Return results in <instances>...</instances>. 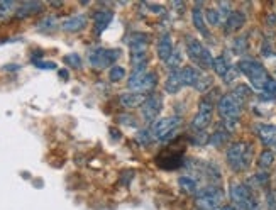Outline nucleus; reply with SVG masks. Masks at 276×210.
Returning a JSON list of instances; mask_svg holds the SVG:
<instances>
[{"label": "nucleus", "mask_w": 276, "mask_h": 210, "mask_svg": "<svg viewBox=\"0 0 276 210\" xmlns=\"http://www.w3.org/2000/svg\"><path fill=\"white\" fill-rule=\"evenodd\" d=\"M198 210H202V209H198ZM217 210H219V209H217Z\"/></svg>", "instance_id": "46"}, {"label": "nucleus", "mask_w": 276, "mask_h": 210, "mask_svg": "<svg viewBox=\"0 0 276 210\" xmlns=\"http://www.w3.org/2000/svg\"><path fill=\"white\" fill-rule=\"evenodd\" d=\"M181 86H183V83H181V78H180V70L173 71L168 77L166 83H164V90H166V93H178Z\"/></svg>", "instance_id": "23"}, {"label": "nucleus", "mask_w": 276, "mask_h": 210, "mask_svg": "<svg viewBox=\"0 0 276 210\" xmlns=\"http://www.w3.org/2000/svg\"><path fill=\"white\" fill-rule=\"evenodd\" d=\"M120 51L119 49H104V47H97L88 54V61L95 68H105L110 66L119 59Z\"/></svg>", "instance_id": "8"}, {"label": "nucleus", "mask_w": 276, "mask_h": 210, "mask_svg": "<svg viewBox=\"0 0 276 210\" xmlns=\"http://www.w3.org/2000/svg\"><path fill=\"white\" fill-rule=\"evenodd\" d=\"M166 63L171 70H176L181 65V53H178V51H173V54L169 56V59Z\"/></svg>", "instance_id": "35"}, {"label": "nucleus", "mask_w": 276, "mask_h": 210, "mask_svg": "<svg viewBox=\"0 0 276 210\" xmlns=\"http://www.w3.org/2000/svg\"><path fill=\"white\" fill-rule=\"evenodd\" d=\"M136 141L139 142L141 146H149V144H151V141H153V137H151V134H149L148 130H139V132H137V136H136Z\"/></svg>", "instance_id": "34"}, {"label": "nucleus", "mask_w": 276, "mask_h": 210, "mask_svg": "<svg viewBox=\"0 0 276 210\" xmlns=\"http://www.w3.org/2000/svg\"><path fill=\"white\" fill-rule=\"evenodd\" d=\"M56 26H58V22H56V19L54 17H44L41 22L38 24V29L39 31H53Z\"/></svg>", "instance_id": "30"}, {"label": "nucleus", "mask_w": 276, "mask_h": 210, "mask_svg": "<svg viewBox=\"0 0 276 210\" xmlns=\"http://www.w3.org/2000/svg\"><path fill=\"white\" fill-rule=\"evenodd\" d=\"M229 139V130H222V129H219V130H215L214 134H212V137H210V142L214 146H222V144H226V141Z\"/></svg>", "instance_id": "28"}, {"label": "nucleus", "mask_w": 276, "mask_h": 210, "mask_svg": "<svg viewBox=\"0 0 276 210\" xmlns=\"http://www.w3.org/2000/svg\"><path fill=\"white\" fill-rule=\"evenodd\" d=\"M222 210H234V209H232V207H224Z\"/></svg>", "instance_id": "45"}, {"label": "nucleus", "mask_w": 276, "mask_h": 210, "mask_svg": "<svg viewBox=\"0 0 276 210\" xmlns=\"http://www.w3.org/2000/svg\"><path fill=\"white\" fill-rule=\"evenodd\" d=\"M65 63L68 66H73V68H80L81 66V59L77 53H72V54H68V56H65Z\"/></svg>", "instance_id": "36"}, {"label": "nucleus", "mask_w": 276, "mask_h": 210, "mask_svg": "<svg viewBox=\"0 0 276 210\" xmlns=\"http://www.w3.org/2000/svg\"><path fill=\"white\" fill-rule=\"evenodd\" d=\"M202 3H197L195 5V9H193L192 12V17H193V26L197 27V31H198L200 34L203 36V38H208V29H207V26H205V19H203V12H202Z\"/></svg>", "instance_id": "21"}, {"label": "nucleus", "mask_w": 276, "mask_h": 210, "mask_svg": "<svg viewBox=\"0 0 276 210\" xmlns=\"http://www.w3.org/2000/svg\"><path fill=\"white\" fill-rule=\"evenodd\" d=\"M251 95H252V90H251L247 85H237V86L234 88V95H232V97H234L236 100L239 98V104H240V102L247 100V98H249Z\"/></svg>", "instance_id": "27"}, {"label": "nucleus", "mask_w": 276, "mask_h": 210, "mask_svg": "<svg viewBox=\"0 0 276 210\" xmlns=\"http://www.w3.org/2000/svg\"><path fill=\"white\" fill-rule=\"evenodd\" d=\"M187 54L195 65L200 68H214V58H212L210 51L205 47L202 42L197 39H188L187 42Z\"/></svg>", "instance_id": "4"}, {"label": "nucleus", "mask_w": 276, "mask_h": 210, "mask_svg": "<svg viewBox=\"0 0 276 210\" xmlns=\"http://www.w3.org/2000/svg\"><path fill=\"white\" fill-rule=\"evenodd\" d=\"M109 78L110 82H120L125 78V70L122 68V66H112V70H110L109 73Z\"/></svg>", "instance_id": "29"}, {"label": "nucleus", "mask_w": 276, "mask_h": 210, "mask_svg": "<svg viewBox=\"0 0 276 210\" xmlns=\"http://www.w3.org/2000/svg\"><path fill=\"white\" fill-rule=\"evenodd\" d=\"M231 199L240 210H259V205L254 195H252V192L244 183L231 185Z\"/></svg>", "instance_id": "3"}, {"label": "nucleus", "mask_w": 276, "mask_h": 210, "mask_svg": "<svg viewBox=\"0 0 276 210\" xmlns=\"http://www.w3.org/2000/svg\"><path fill=\"white\" fill-rule=\"evenodd\" d=\"M268 207L270 210H276V192H268Z\"/></svg>", "instance_id": "39"}, {"label": "nucleus", "mask_w": 276, "mask_h": 210, "mask_svg": "<svg viewBox=\"0 0 276 210\" xmlns=\"http://www.w3.org/2000/svg\"><path fill=\"white\" fill-rule=\"evenodd\" d=\"M156 85V73L146 70H137L131 75V80L127 82V86L134 92H146L151 90Z\"/></svg>", "instance_id": "6"}, {"label": "nucleus", "mask_w": 276, "mask_h": 210, "mask_svg": "<svg viewBox=\"0 0 276 210\" xmlns=\"http://www.w3.org/2000/svg\"><path fill=\"white\" fill-rule=\"evenodd\" d=\"M263 92L266 95H263V98H275L276 97V80L270 78L266 83V86L263 88Z\"/></svg>", "instance_id": "32"}, {"label": "nucleus", "mask_w": 276, "mask_h": 210, "mask_svg": "<svg viewBox=\"0 0 276 210\" xmlns=\"http://www.w3.org/2000/svg\"><path fill=\"white\" fill-rule=\"evenodd\" d=\"M146 98H148V95L141 92H129V93H122L119 97V102L125 109H136V107H141L144 104Z\"/></svg>", "instance_id": "13"}, {"label": "nucleus", "mask_w": 276, "mask_h": 210, "mask_svg": "<svg viewBox=\"0 0 276 210\" xmlns=\"http://www.w3.org/2000/svg\"><path fill=\"white\" fill-rule=\"evenodd\" d=\"M212 114H214V104H212L208 98H203V100L200 102L198 112H197V116L192 122V129L203 132V129H207L208 124H210Z\"/></svg>", "instance_id": "10"}, {"label": "nucleus", "mask_w": 276, "mask_h": 210, "mask_svg": "<svg viewBox=\"0 0 276 210\" xmlns=\"http://www.w3.org/2000/svg\"><path fill=\"white\" fill-rule=\"evenodd\" d=\"M256 180H258V181H259V183H261V185H264V183H266L268 180H270V176H268L266 173H259V175H256Z\"/></svg>", "instance_id": "42"}, {"label": "nucleus", "mask_w": 276, "mask_h": 210, "mask_svg": "<svg viewBox=\"0 0 276 210\" xmlns=\"http://www.w3.org/2000/svg\"><path fill=\"white\" fill-rule=\"evenodd\" d=\"M33 61H34V65L39 66V68H42V70H54V68H56V65H54V63L39 61V59H33Z\"/></svg>", "instance_id": "38"}, {"label": "nucleus", "mask_w": 276, "mask_h": 210, "mask_svg": "<svg viewBox=\"0 0 276 210\" xmlns=\"http://www.w3.org/2000/svg\"><path fill=\"white\" fill-rule=\"evenodd\" d=\"M156 163L164 169H176L178 166L183 165V154L173 153V154H159L156 158Z\"/></svg>", "instance_id": "12"}, {"label": "nucleus", "mask_w": 276, "mask_h": 210, "mask_svg": "<svg viewBox=\"0 0 276 210\" xmlns=\"http://www.w3.org/2000/svg\"><path fill=\"white\" fill-rule=\"evenodd\" d=\"M110 134H112V139H117V141L120 139V132H119V130H116V129H110Z\"/></svg>", "instance_id": "43"}, {"label": "nucleus", "mask_w": 276, "mask_h": 210, "mask_svg": "<svg viewBox=\"0 0 276 210\" xmlns=\"http://www.w3.org/2000/svg\"><path fill=\"white\" fill-rule=\"evenodd\" d=\"M252 160V148L247 142H234L227 149V163L234 171H244L249 168Z\"/></svg>", "instance_id": "1"}, {"label": "nucleus", "mask_w": 276, "mask_h": 210, "mask_svg": "<svg viewBox=\"0 0 276 210\" xmlns=\"http://www.w3.org/2000/svg\"><path fill=\"white\" fill-rule=\"evenodd\" d=\"M244 22H246V14L244 12L240 10L231 12V15H229L226 21V33H236V31H239L244 26Z\"/></svg>", "instance_id": "18"}, {"label": "nucleus", "mask_w": 276, "mask_h": 210, "mask_svg": "<svg viewBox=\"0 0 276 210\" xmlns=\"http://www.w3.org/2000/svg\"><path fill=\"white\" fill-rule=\"evenodd\" d=\"M93 19H95V33L102 34L105 27L110 24V21L114 19V12L112 10H97L95 15H93Z\"/></svg>", "instance_id": "20"}, {"label": "nucleus", "mask_w": 276, "mask_h": 210, "mask_svg": "<svg viewBox=\"0 0 276 210\" xmlns=\"http://www.w3.org/2000/svg\"><path fill=\"white\" fill-rule=\"evenodd\" d=\"M217 110H219L220 117L226 119V122H236L240 116V104L232 95H224L219 98Z\"/></svg>", "instance_id": "7"}, {"label": "nucleus", "mask_w": 276, "mask_h": 210, "mask_svg": "<svg viewBox=\"0 0 276 210\" xmlns=\"http://www.w3.org/2000/svg\"><path fill=\"white\" fill-rule=\"evenodd\" d=\"M60 77L65 78V80H66V78H68V71H66V70H61V71H60Z\"/></svg>", "instance_id": "44"}, {"label": "nucleus", "mask_w": 276, "mask_h": 210, "mask_svg": "<svg viewBox=\"0 0 276 210\" xmlns=\"http://www.w3.org/2000/svg\"><path fill=\"white\" fill-rule=\"evenodd\" d=\"M178 185L185 193H195L197 192V181L190 176H181L178 180Z\"/></svg>", "instance_id": "26"}, {"label": "nucleus", "mask_w": 276, "mask_h": 210, "mask_svg": "<svg viewBox=\"0 0 276 210\" xmlns=\"http://www.w3.org/2000/svg\"><path fill=\"white\" fill-rule=\"evenodd\" d=\"M180 78H181V83L187 86H198L200 80H202V75H200V71L197 68H193V66H185V68L180 70Z\"/></svg>", "instance_id": "14"}, {"label": "nucleus", "mask_w": 276, "mask_h": 210, "mask_svg": "<svg viewBox=\"0 0 276 210\" xmlns=\"http://www.w3.org/2000/svg\"><path fill=\"white\" fill-rule=\"evenodd\" d=\"M205 17H207V22L210 24V26H219V22H220V14H219V10L208 9L207 12H205Z\"/></svg>", "instance_id": "33"}, {"label": "nucleus", "mask_w": 276, "mask_h": 210, "mask_svg": "<svg viewBox=\"0 0 276 210\" xmlns=\"http://www.w3.org/2000/svg\"><path fill=\"white\" fill-rule=\"evenodd\" d=\"M119 122L125 126H132V127H136V119L131 117V116H119Z\"/></svg>", "instance_id": "40"}, {"label": "nucleus", "mask_w": 276, "mask_h": 210, "mask_svg": "<svg viewBox=\"0 0 276 210\" xmlns=\"http://www.w3.org/2000/svg\"><path fill=\"white\" fill-rule=\"evenodd\" d=\"M220 202H222V192L215 187L200 190L198 195H197V205L202 210H217Z\"/></svg>", "instance_id": "9"}, {"label": "nucleus", "mask_w": 276, "mask_h": 210, "mask_svg": "<svg viewBox=\"0 0 276 210\" xmlns=\"http://www.w3.org/2000/svg\"><path fill=\"white\" fill-rule=\"evenodd\" d=\"M178 126H180V119H176V117L158 119L151 126V136L159 141H168L169 137H173V134L176 132Z\"/></svg>", "instance_id": "5"}, {"label": "nucleus", "mask_w": 276, "mask_h": 210, "mask_svg": "<svg viewBox=\"0 0 276 210\" xmlns=\"http://www.w3.org/2000/svg\"><path fill=\"white\" fill-rule=\"evenodd\" d=\"M15 5H17L15 2H0V21H3V19L9 17L10 12H12V9Z\"/></svg>", "instance_id": "31"}, {"label": "nucleus", "mask_w": 276, "mask_h": 210, "mask_svg": "<svg viewBox=\"0 0 276 210\" xmlns=\"http://www.w3.org/2000/svg\"><path fill=\"white\" fill-rule=\"evenodd\" d=\"M158 58L163 59V61H168L169 56L173 54V41H171V36L169 34H163L161 39L158 41Z\"/></svg>", "instance_id": "17"}, {"label": "nucleus", "mask_w": 276, "mask_h": 210, "mask_svg": "<svg viewBox=\"0 0 276 210\" xmlns=\"http://www.w3.org/2000/svg\"><path fill=\"white\" fill-rule=\"evenodd\" d=\"M275 163V153L271 149H264V151L259 154V160H258V166L261 169H268L271 168Z\"/></svg>", "instance_id": "25"}, {"label": "nucleus", "mask_w": 276, "mask_h": 210, "mask_svg": "<svg viewBox=\"0 0 276 210\" xmlns=\"http://www.w3.org/2000/svg\"><path fill=\"white\" fill-rule=\"evenodd\" d=\"M237 70L240 73H244L247 78L251 80L252 86L258 90H263L264 86H266L268 80H270V77H268V71L264 70V66L261 63L254 61V59H240L239 65H237Z\"/></svg>", "instance_id": "2"}, {"label": "nucleus", "mask_w": 276, "mask_h": 210, "mask_svg": "<svg viewBox=\"0 0 276 210\" xmlns=\"http://www.w3.org/2000/svg\"><path fill=\"white\" fill-rule=\"evenodd\" d=\"M41 9H42L41 2H22V3H19V9L15 12V15H17L19 19H24L33 14H38Z\"/></svg>", "instance_id": "22"}, {"label": "nucleus", "mask_w": 276, "mask_h": 210, "mask_svg": "<svg viewBox=\"0 0 276 210\" xmlns=\"http://www.w3.org/2000/svg\"><path fill=\"white\" fill-rule=\"evenodd\" d=\"M86 26V15L78 14V15H72V17L65 19L61 24V29L66 31V33H78V31L85 29Z\"/></svg>", "instance_id": "15"}, {"label": "nucleus", "mask_w": 276, "mask_h": 210, "mask_svg": "<svg viewBox=\"0 0 276 210\" xmlns=\"http://www.w3.org/2000/svg\"><path fill=\"white\" fill-rule=\"evenodd\" d=\"M234 49L237 51L239 54H242L244 51L247 49V41H246V38H239L237 41L234 42Z\"/></svg>", "instance_id": "37"}, {"label": "nucleus", "mask_w": 276, "mask_h": 210, "mask_svg": "<svg viewBox=\"0 0 276 210\" xmlns=\"http://www.w3.org/2000/svg\"><path fill=\"white\" fill-rule=\"evenodd\" d=\"M256 130H258V136L264 146H273L276 142V127L275 126L261 124V126H258V129Z\"/></svg>", "instance_id": "19"}, {"label": "nucleus", "mask_w": 276, "mask_h": 210, "mask_svg": "<svg viewBox=\"0 0 276 210\" xmlns=\"http://www.w3.org/2000/svg\"><path fill=\"white\" fill-rule=\"evenodd\" d=\"M149 42V36L144 33H134L129 36V47L131 53H146Z\"/></svg>", "instance_id": "16"}, {"label": "nucleus", "mask_w": 276, "mask_h": 210, "mask_svg": "<svg viewBox=\"0 0 276 210\" xmlns=\"http://www.w3.org/2000/svg\"><path fill=\"white\" fill-rule=\"evenodd\" d=\"M214 71L219 77L226 78L227 73L231 71V65H229L227 58L226 56H219V58H214Z\"/></svg>", "instance_id": "24"}, {"label": "nucleus", "mask_w": 276, "mask_h": 210, "mask_svg": "<svg viewBox=\"0 0 276 210\" xmlns=\"http://www.w3.org/2000/svg\"><path fill=\"white\" fill-rule=\"evenodd\" d=\"M161 104H163V100L158 93L148 95V98L143 104V117L146 121H155L161 110Z\"/></svg>", "instance_id": "11"}, {"label": "nucleus", "mask_w": 276, "mask_h": 210, "mask_svg": "<svg viewBox=\"0 0 276 210\" xmlns=\"http://www.w3.org/2000/svg\"><path fill=\"white\" fill-rule=\"evenodd\" d=\"M207 141H208V139H207V136H205V132H198V134H197L195 139H193V142H195V144H200V146L205 144Z\"/></svg>", "instance_id": "41"}]
</instances>
